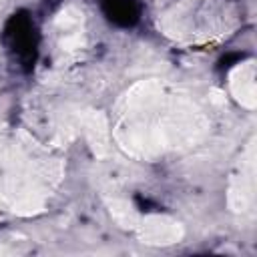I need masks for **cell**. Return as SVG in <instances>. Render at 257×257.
I'll list each match as a JSON object with an SVG mask.
<instances>
[{"label": "cell", "mask_w": 257, "mask_h": 257, "mask_svg": "<svg viewBox=\"0 0 257 257\" xmlns=\"http://www.w3.org/2000/svg\"><path fill=\"white\" fill-rule=\"evenodd\" d=\"M6 42H8V48L12 50V54L20 62H24V64L34 62L36 34H34V26L26 14H18V16L10 18V22L6 26Z\"/></svg>", "instance_id": "1"}, {"label": "cell", "mask_w": 257, "mask_h": 257, "mask_svg": "<svg viewBox=\"0 0 257 257\" xmlns=\"http://www.w3.org/2000/svg\"><path fill=\"white\" fill-rule=\"evenodd\" d=\"M102 12L118 26H133L139 20V6L135 0H100Z\"/></svg>", "instance_id": "2"}]
</instances>
